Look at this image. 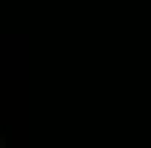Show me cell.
I'll return each mask as SVG.
<instances>
[{"mask_svg":"<svg viewBox=\"0 0 151 148\" xmlns=\"http://www.w3.org/2000/svg\"><path fill=\"white\" fill-rule=\"evenodd\" d=\"M3 145H6V140H3V137H0V148H3Z\"/></svg>","mask_w":151,"mask_h":148,"instance_id":"obj_1","label":"cell"}]
</instances>
